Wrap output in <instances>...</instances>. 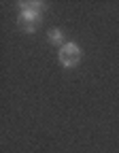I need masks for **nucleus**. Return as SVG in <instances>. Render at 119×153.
<instances>
[{
    "instance_id": "1",
    "label": "nucleus",
    "mask_w": 119,
    "mask_h": 153,
    "mask_svg": "<svg viewBox=\"0 0 119 153\" xmlns=\"http://www.w3.org/2000/svg\"><path fill=\"white\" fill-rule=\"evenodd\" d=\"M43 7V2H19V24L24 26L26 32H34L36 24H41Z\"/></svg>"
},
{
    "instance_id": "2",
    "label": "nucleus",
    "mask_w": 119,
    "mask_h": 153,
    "mask_svg": "<svg viewBox=\"0 0 119 153\" xmlns=\"http://www.w3.org/2000/svg\"><path fill=\"white\" fill-rule=\"evenodd\" d=\"M81 47H79L77 43H66V45H62L60 47V51H57V60H60V64H62L64 68H74V66H79V62H81Z\"/></svg>"
},
{
    "instance_id": "3",
    "label": "nucleus",
    "mask_w": 119,
    "mask_h": 153,
    "mask_svg": "<svg viewBox=\"0 0 119 153\" xmlns=\"http://www.w3.org/2000/svg\"><path fill=\"white\" fill-rule=\"evenodd\" d=\"M47 38H49V41H51L53 45H60V47H62V45H66V38H64V32H62V30H57V28L49 30V32H47Z\"/></svg>"
}]
</instances>
